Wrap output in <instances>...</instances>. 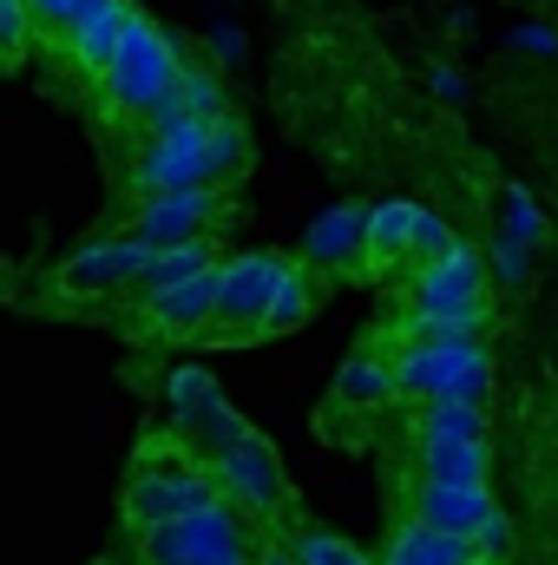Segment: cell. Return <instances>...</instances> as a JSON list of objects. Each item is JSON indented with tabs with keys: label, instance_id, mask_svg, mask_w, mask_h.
Segmentation results:
<instances>
[{
	"label": "cell",
	"instance_id": "6da1fadb",
	"mask_svg": "<svg viewBox=\"0 0 558 565\" xmlns=\"http://www.w3.org/2000/svg\"><path fill=\"white\" fill-rule=\"evenodd\" d=\"M250 171V126L237 113L217 119H184L164 113L144 126L139 151L119 178V198H164V191H237V178Z\"/></svg>",
	"mask_w": 558,
	"mask_h": 565
},
{
	"label": "cell",
	"instance_id": "7a4b0ae2",
	"mask_svg": "<svg viewBox=\"0 0 558 565\" xmlns=\"http://www.w3.org/2000/svg\"><path fill=\"white\" fill-rule=\"evenodd\" d=\"M178 73H184V46L151 20V13H132V26L119 33L112 60L99 66L93 79V113L99 126H151L164 119L171 93H178Z\"/></svg>",
	"mask_w": 558,
	"mask_h": 565
},
{
	"label": "cell",
	"instance_id": "3957f363",
	"mask_svg": "<svg viewBox=\"0 0 558 565\" xmlns=\"http://www.w3.org/2000/svg\"><path fill=\"white\" fill-rule=\"evenodd\" d=\"M224 500L204 454H191L178 434H144L132 467H126V487H119V526H158V520H178V513H197Z\"/></svg>",
	"mask_w": 558,
	"mask_h": 565
},
{
	"label": "cell",
	"instance_id": "277c9868",
	"mask_svg": "<svg viewBox=\"0 0 558 565\" xmlns=\"http://www.w3.org/2000/svg\"><path fill=\"white\" fill-rule=\"evenodd\" d=\"M375 349L388 355L395 408L401 402H486L493 408L500 362L486 342H375Z\"/></svg>",
	"mask_w": 558,
	"mask_h": 565
},
{
	"label": "cell",
	"instance_id": "5b68a950",
	"mask_svg": "<svg viewBox=\"0 0 558 565\" xmlns=\"http://www.w3.org/2000/svg\"><path fill=\"white\" fill-rule=\"evenodd\" d=\"M144 250L132 237H86V244H73L46 277H40V309H53V316H112L126 296H132V277H139Z\"/></svg>",
	"mask_w": 558,
	"mask_h": 565
},
{
	"label": "cell",
	"instance_id": "8992f818",
	"mask_svg": "<svg viewBox=\"0 0 558 565\" xmlns=\"http://www.w3.org/2000/svg\"><path fill=\"white\" fill-rule=\"evenodd\" d=\"M237 211V191H164V198H119L106 211V237H132L139 250H171V244H197V237H224Z\"/></svg>",
	"mask_w": 558,
	"mask_h": 565
},
{
	"label": "cell",
	"instance_id": "52a82bcc",
	"mask_svg": "<svg viewBox=\"0 0 558 565\" xmlns=\"http://www.w3.org/2000/svg\"><path fill=\"white\" fill-rule=\"evenodd\" d=\"M211 480H217V493L230 500V507H244L264 533H277L296 520V487H289V467H282V454L257 434V427L244 422L211 460Z\"/></svg>",
	"mask_w": 558,
	"mask_h": 565
},
{
	"label": "cell",
	"instance_id": "ba28073f",
	"mask_svg": "<svg viewBox=\"0 0 558 565\" xmlns=\"http://www.w3.org/2000/svg\"><path fill=\"white\" fill-rule=\"evenodd\" d=\"M282 264H289L282 250H230V257H217L211 316H204L197 349H250L257 329H264V309H270V289H277Z\"/></svg>",
	"mask_w": 558,
	"mask_h": 565
},
{
	"label": "cell",
	"instance_id": "9c48e42d",
	"mask_svg": "<svg viewBox=\"0 0 558 565\" xmlns=\"http://www.w3.org/2000/svg\"><path fill=\"white\" fill-rule=\"evenodd\" d=\"M257 520L230 500H211L197 513H178V520H158V526H132L126 533V559L132 565H204L217 553H237V546H257Z\"/></svg>",
	"mask_w": 558,
	"mask_h": 565
},
{
	"label": "cell",
	"instance_id": "30bf717a",
	"mask_svg": "<svg viewBox=\"0 0 558 565\" xmlns=\"http://www.w3.org/2000/svg\"><path fill=\"white\" fill-rule=\"evenodd\" d=\"M460 309H493V270L486 257L453 237L440 257L388 277V316H460Z\"/></svg>",
	"mask_w": 558,
	"mask_h": 565
},
{
	"label": "cell",
	"instance_id": "8fae6325",
	"mask_svg": "<svg viewBox=\"0 0 558 565\" xmlns=\"http://www.w3.org/2000/svg\"><path fill=\"white\" fill-rule=\"evenodd\" d=\"M211 270H217V264H211ZM211 270L178 277V282H164V289L126 296V302H132V316H126L132 342H144V349H197L204 316H211Z\"/></svg>",
	"mask_w": 558,
	"mask_h": 565
},
{
	"label": "cell",
	"instance_id": "7c38bea8",
	"mask_svg": "<svg viewBox=\"0 0 558 565\" xmlns=\"http://www.w3.org/2000/svg\"><path fill=\"white\" fill-rule=\"evenodd\" d=\"M164 402H171V434H178L191 454H204V460L244 427V415L224 402V388H217L204 369H171V375H164Z\"/></svg>",
	"mask_w": 558,
	"mask_h": 565
},
{
	"label": "cell",
	"instance_id": "4fadbf2b",
	"mask_svg": "<svg viewBox=\"0 0 558 565\" xmlns=\"http://www.w3.org/2000/svg\"><path fill=\"white\" fill-rule=\"evenodd\" d=\"M401 440V480H440V487H493V447L453 440V434H395Z\"/></svg>",
	"mask_w": 558,
	"mask_h": 565
},
{
	"label": "cell",
	"instance_id": "5bb4252c",
	"mask_svg": "<svg viewBox=\"0 0 558 565\" xmlns=\"http://www.w3.org/2000/svg\"><path fill=\"white\" fill-rule=\"evenodd\" d=\"M395 408V382H388V355L375 349V342H355V355L335 369V382H329V402H322V415L315 427L329 434V427L342 422H375V415H388Z\"/></svg>",
	"mask_w": 558,
	"mask_h": 565
},
{
	"label": "cell",
	"instance_id": "9a60e30c",
	"mask_svg": "<svg viewBox=\"0 0 558 565\" xmlns=\"http://www.w3.org/2000/svg\"><path fill=\"white\" fill-rule=\"evenodd\" d=\"M493 487H440V480H401L395 487V520H420L433 533H473L493 513Z\"/></svg>",
	"mask_w": 558,
	"mask_h": 565
},
{
	"label": "cell",
	"instance_id": "2e32d148",
	"mask_svg": "<svg viewBox=\"0 0 558 565\" xmlns=\"http://www.w3.org/2000/svg\"><path fill=\"white\" fill-rule=\"evenodd\" d=\"M296 264L315 270L322 282H362V204H329L302 231Z\"/></svg>",
	"mask_w": 558,
	"mask_h": 565
},
{
	"label": "cell",
	"instance_id": "e0dca14e",
	"mask_svg": "<svg viewBox=\"0 0 558 565\" xmlns=\"http://www.w3.org/2000/svg\"><path fill=\"white\" fill-rule=\"evenodd\" d=\"M415 198H382L362 204V282H388L408 270V244H415Z\"/></svg>",
	"mask_w": 558,
	"mask_h": 565
},
{
	"label": "cell",
	"instance_id": "ac0fdd59",
	"mask_svg": "<svg viewBox=\"0 0 558 565\" xmlns=\"http://www.w3.org/2000/svg\"><path fill=\"white\" fill-rule=\"evenodd\" d=\"M132 13H139L132 0H93V7H86V13H79L73 26H66V40L53 46V53L66 60V73H79V79L93 86V79H99V66L112 60L119 33L132 26Z\"/></svg>",
	"mask_w": 558,
	"mask_h": 565
},
{
	"label": "cell",
	"instance_id": "d6986e66",
	"mask_svg": "<svg viewBox=\"0 0 558 565\" xmlns=\"http://www.w3.org/2000/svg\"><path fill=\"white\" fill-rule=\"evenodd\" d=\"M375 565H480V559H473V546L460 533H433L420 520H395Z\"/></svg>",
	"mask_w": 558,
	"mask_h": 565
},
{
	"label": "cell",
	"instance_id": "ffe728a7",
	"mask_svg": "<svg viewBox=\"0 0 558 565\" xmlns=\"http://www.w3.org/2000/svg\"><path fill=\"white\" fill-rule=\"evenodd\" d=\"M322 296H329V282L289 257V264H282V277H277V289H270V309H264L257 342H277V335H289V329H302V322L322 309Z\"/></svg>",
	"mask_w": 558,
	"mask_h": 565
},
{
	"label": "cell",
	"instance_id": "44dd1931",
	"mask_svg": "<svg viewBox=\"0 0 558 565\" xmlns=\"http://www.w3.org/2000/svg\"><path fill=\"white\" fill-rule=\"evenodd\" d=\"M388 415H401V434H453V440H486L493 434L486 402H401Z\"/></svg>",
	"mask_w": 558,
	"mask_h": 565
},
{
	"label": "cell",
	"instance_id": "7402d4cb",
	"mask_svg": "<svg viewBox=\"0 0 558 565\" xmlns=\"http://www.w3.org/2000/svg\"><path fill=\"white\" fill-rule=\"evenodd\" d=\"M277 540L289 546V565H375L368 546H355L348 533H335V526H315V520H289L277 526Z\"/></svg>",
	"mask_w": 558,
	"mask_h": 565
},
{
	"label": "cell",
	"instance_id": "603a6c76",
	"mask_svg": "<svg viewBox=\"0 0 558 565\" xmlns=\"http://www.w3.org/2000/svg\"><path fill=\"white\" fill-rule=\"evenodd\" d=\"M466 546H473V559H480V565H513V559H519V526L493 507V513L466 533Z\"/></svg>",
	"mask_w": 558,
	"mask_h": 565
},
{
	"label": "cell",
	"instance_id": "cb8c5ba5",
	"mask_svg": "<svg viewBox=\"0 0 558 565\" xmlns=\"http://www.w3.org/2000/svg\"><path fill=\"white\" fill-rule=\"evenodd\" d=\"M20 7H26V20H33V46H60L66 26H73L93 0H20Z\"/></svg>",
	"mask_w": 558,
	"mask_h": 565
},
{
	"label": "cell",
	"instance_id": "d4e9b609",
	"mask_svg": "<svg viewBox=\"0 0 558 565\" xmlns=\"http://www.w3.org/2000/svg\"><path fill=\"white\" fill-rule=\"evenodd\" d=\"M33 53V20L20 0H0V73H20Z\"/></svg>",
	"mask_w": 558,
	"mask_h": 565
}]
</instances>
